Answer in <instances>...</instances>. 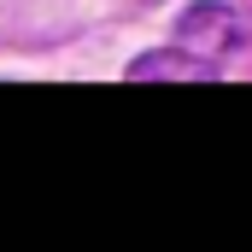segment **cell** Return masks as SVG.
Wrapping results in <instances>:
<instances>
[{"label": "cell", "mask_w": 252, "mask_h": 252, "mask_svg": "<svg viewBox=\"0 0 252 252\" xmlns=\"http://www.w3.org/2000/svg\"><path fill=\"white\" fill-rule=\"evenodd\" d=\"M176 41L193 47V53L223 59V53H235V47L247 41V18H241L229 0H193L188 12L176 18Z\"/></svg>", "instance_id": "cell-1"}, {"label": "cell", "mask_w": 252, "mask_h": 252, "mask_svg": "<svg viewBox=\"0 0 252 252\" xmlns=\"http://www.w3.org/2000/svg\"><path fill=\"white\" fill-rule=\"evenodd\" d=\"M129 76H135V82H147V76H188V82H211L217 64L193 59V53H147V59L129 64Z\"/></svg>", "instance_id": "cell-2"}]
</instances>
